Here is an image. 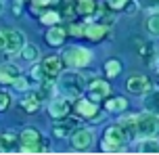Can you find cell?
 I'll return each mask as SVG.
<instances>
[{"label":"cell","instance_id":"cell-1","mask_svg":"<svg viewBox=\"0 0 159 155\" xmlns=\"http://www.w3.org/2000/svg\"><path fill=\"white\" fill-rule=\"evenodd\" d=\"M59 88L65 94H69L73 98H80L82 92L88 88L86 84V75H82L80 71H65L63 75H59Z\"/></svg>","mask_w":159,"mask_h":155},{"label":"cell","instance_id":"cell-2","mask_svg":"<svg viewBox=\"0 0 159 155\" xmlns=\"http://www.w3.org/2000/svg\"><path fill=\"white\" fill-rule=\"evenodd\" d=\"M61 59L65 61V65L71 67V69H84L86 65H90L92 52L84 46H67V48H63Z\"/></svg>","mask_w":159,"mask_h":155},{"label":"cell","instance_id":"cell-3","mask_svg":"<svg viewBox=\"0 0 159 155\" xmlns=\"http://www.w3.org/2000/svg\"><path fill=\"white\" fill-rule=\"evenodd\" d=\"M136 134L138 139H149V136H159V113L144 111L136 115Z\"/></svg>","mask_w":159,"mask_h":155},{"label":"cell","instance_id":"cell-4","mask_svg":"<svg viewBox=\"0 0 159 155\" xmlns=\"http://www.w3.org/2000/svg\"><path fill=\"white\" fill-rule=\"evenodd\" d=\"M19 140H21V147L19 151H23V153H38V151H48V145L44 147L42 143V134H40L36 128H27L19 134Z\"/></svg>","mask_w":159,"mask_h":155},{"label":"cell","instance_id":"cell-5","mask_svg":"<svg viewBox=\"0 0 159 155\" xmlns=\"http://www.w3.org/2000/svg\"><path fill=\"white\" fill-rule=\"evenodd\" d=\"M124 145H126V134L119 128V124L117 126H109L105 130V136H103V151L115 153V151H121Z\"/></svg>","mask_w":159,"mask_h":155},{"label":"cell","instance_id":"cell-6","mask_svg":"<svg viewBox=\"0 0 159 155\" xmlns=\"http://www.w3.org/2000/svg\"><path fill=\"white\" fill-rule=\"evenodd\" d=\"M7 48H4V52H7V57H15V55H19L21 52V48H23L25 44V34L19 32V30H7Z\"/></svg>","mask_w":159,"mask_h":155},{"label":"cell","instance_id":"cell-7","mask_svg":"<svg viewBox=\"0 0 159 155\" xmlns=\"http://www.w3.org/2000/svg\"><path fill=\"white\" fill-rule=\"evenodd\" d=\"M92 143H94V132L90 130V128H78V130H73V134H71L73 149H78V151H86Z\"/></svg>","mask_w":159,"mask_h":155},{"label":"cell","instance_id":"cell-8","mask_svg":"<svg viewBox=\"0 0 159 155\" xmlns=\"http://www.w3.org/2000/svg\"><path fill=\"white\" fill-rule=\"evenodd\" d=\"M40 65L44 69V75H46V80H55L61 75L63 71V61L61 57H55V55H50V57H44L40 61Z\"/></svg>","mask_w":159,"mask_h":155},{"label":"cell","instance_id":"cell-9","mask_svg":"<svg viewBox=\"0 0 159 155\" xmlns=\"http://www.w3.org/2000/svg\"><path fill=\"white\" fill-rule=\"evenodd\" d=\"M126 88H128V92L140 97V94H147L151 90V80L147 75H132V78H128Z\"/></svg>","mask_w":159,"mask_h":155},{"label":"cell","instance_id":"cell-10","mask_svg":"<svg viewBox=\"0 0 159 155\" xmlns=\"http://www.w3.org/2000/svg\"><path fill=\"white\" fill-rule=\"evenodd\" d=\"M48 113L52 120H63L69 115V101L67 98H50L48 105Z\"/></svg>","mask_w":159,"mask_h":155},{"label":"cell","instance_id":"cell-11","mask_svg":"<svg viewBox=\"0 0 159 155\" xmlns=\"http://www.w3.org/2000/svg\"><path fill=\"white\" fill-rule=\"evenodd\" d=\"M88 90H90V97L94 98V101L107 97V94L111 92L109 84H107L105 80H98V78H92V80H90V84H88Z\"/></svg>","mask_w":159,"mask_h":155},{"label":"cell","instance_id":"cell-12","mask_svg":"<svg viewBox=\"0 0 159 155\" xmlns=\"http://www.w3.org/2000/svg\"><path fill=\"white\" fill-rule=\"evenodd\" d=\"M75 111H78L80 117L94 120V117H96V111H98V107H96L92 101H88V98H78V103H75Z\"/></svg>","mask_w":159,"mask_h":155},{"label":"cell","instance_id":"cell-13","mask_svg":"<svg viewBox=\"0 0 159 155\" xmlns=\"http://www.w3.org/2000/svg\"><path fill=\"white\" fill-rule=\"evenodd\" d=\"M21 147V140L17 136L15 132H4V134H0V151H4V153H13L17 149Z\"/></svg>","mask_w":159,"mask_h":155},{"label":"cell","instance_id":"cell-14","mask_svg":"<svg viewBox=\"0 0 159 155\" xmlns=\"http://www.w3.org/2000/svg\"><path fill=\"white\" fill-rule=\"evenodd\" d=\"M21 75V69L13 63H0V82L2 84H13Z\"/></svg>","mask_w":159,"mask_h":155},{"label":"cell","instance_id":"cell-15","mask_svg":"<svg viewBox=\"0 0 159 155\" xmlns=\"http://www.w3.org/2000/svg\"><path fill=\"white\" fill-rule=\"evenodd\" d=\"M107 32H109V27L96 21V23H86L84 36H86V38H90V40H94V42H98V40H103L105 36H107Z\"/></svg>","mask_w":159,"mask_h":155},{"label":"cell","instance_id":"cell-16","mask_svg":"<svg viewBox=\"0 0 159 155\" xmlns=\"http://www.w3.org/2000/svg\"><path fill=\"white\" fill-rule=\"evenodd\" d=\"M117 124H119V128L124 130V134H126V140H136L138 139V134H136V115H126V117H121Z\"/></svg>","mask_w":159,"mask_h":155},{"label":"cell","instance_id":"cell-17","mask_svg":"<svg viewBox=\"0 0 159 155\" xmlns=\"http://www.w3.org/2000/svg\"><path fill=\"white\" fill-rule=\"evenodd\" d=\"M144 30L151 38H159V11L151 8V13L144 17Z\"/></svg>","mask_w":159,"mask_h":155},{"label":"cell","instance_id":"cell-18","mask_svg":"<svg viewBox=\"0 0 159 155\" xmlns=\"http://www.w3.org/2000/svg\"><path fill=\"white\" fill-rule=\"evenodd\" d=\"M65 36H67V32H65V27H61V25H50V30L46 32V42L50 44V46H61L65 42Z\"/></svg>","mask_w":159,"mask_h":155},{"label":"cell","instance_id":"cell-19","mask_svg":"<svg viewBox=\"0 0 159 155\" xmlns=\"http://www.w3.org/2000/svg\"><path fill=\"white\" fill-rule=\"evenodd\" d=\"M55 92H57V84L52 80H42V84L38 86L36 90V97L40 101H50V98H55Z\"/></svg>","mask_w":159,"mask_h":155},{"label":"cell","instance_id":"cell-20","mask_svg":"<svg viewBox=\"0 0 159 155\" xmlns=\"http://www.w3.org/2000/svg\"><path fill=\"white\" fill-rule=\"evenodd\" d=\"M138 151H140V153H159V140L155 139V136L140 139V143H138Z\"/></svg>","mask_w":159,"mask_h":155},{"label":"cell","instance_id":"cell-21","mask_svg":"<svg viewBox=\"0 0 159 155\" xmlns=\"http://www.w3.org/2000/svg\"><path fill=\"white\" fill-rule=\"evenodd\" d=\"M96 8L98 7L94 0H75V13H80V15H92Z\"/></svg>","mask_w":159,"mask_h":155},{"label":"cell","instance_id":"cell-22","mask_svg":"<svg viewBox=\"0 0 159 155\" xmlns=\"http://www.w3.org/2000/svg\"><path fill=\"white\" fill-rule=\"evenodd\" d=\"M128 107V101L124 97H115V98H109V101H107V105H105V109H107V111H115V113H119V111H124V109H126Z\"/></svg>","mask_w":159,"mask_h":155},{"label":"cell","instance_id":"cell-23","mask_svg":"<svg viewBox=\"0 0 159 155\" xmlns=\"http://www.w3.org/2000/svg\"><path fill=\"white\" fill-rule=\"evenodd\" d=\"M19 55H21L25 61L34 63V61H38V59H40V50H38V46H34V44H25Z\"/></svg>","mask_w":159,"mask_h":155},{"label":"cell","instance_id":"cell-24","mask_svg":"<svg viewBox=\"0 0 159 155\" xmlns=\"http://www.w3.org/2000/svg\"><path fill=\"white\" fill-rule=\"evenodd\" d=\"M21 105H23V109L27 113H36L38 107H40V98L36 97V94H30V97H25L23 101H21Z\"/></svg>","mask_w":159,"mask_h":155},{"label":"cell","instance_id":"cell-25","mask_svg":"<svg viewBox=\"0 0 159 155\" xmlns=\"http://www.w3.org/2000/svg\"><path fill=\"white\" fill-rule=\"evenodd\" d=\"M105 74L109 75V78L119 75V74H121V63H119L117 59H109V61L105 63Z\"/></svg>","mask_w":159,"mask_h":155},{"label":"cell","instance_id":"cell-26","mask_svg":"<svg viewBox=\"0 0 159 155\" xmlns=\"http://www.w3.org/2000/svg\"><path fill=\"white\" fill-rule=\"evenodd\" d=\"M144 105H147V109H149V111L159 113V92H151L149 97L144 98Z\"/></svg>","mask_w":159,"mask_h":155},{"label":"cell","instance_id":"cell-27","mask_svg":"<svg viewBox=\"0 0 159 155\" xmlns=\"http://www.w3.org/2000/svg\"><path fill=\"white\" fill-rule=\"evenodd\" d=\"M30 78L36 82H42V80H46V75H44V69H42V65L40 63H36L34 61V67L30 69Z\"/></svg>","mask_w":159,"mask_h":155},{"label":"cell","instance_id":"cell-28","mask_svg":"<svg viewBox=\"0 0 159 155\" xmlns=\"http://www.w3.org/2000/svg\"><path fill=\"white\" fill-rule=\"evenodd\" d=\"M59 21H61V15L57 11H48V13L42 15V23H46V25H57Z\"/></svg>","mask_w":159,"mask_h":155},{"label":"cell","instance_id":"cell-29","mask_svg":"<svg viewBox=\"0 0 159 155\" xmlns=\"http://www.w3.org/2000/svg\"><path fill=\"white\" fill-rule=\"evenodd\" d=\"M8 105H11V94L7 90H0V111H4Z\"/></svg>","mask_w":159,"mask_h":155},{"label":"cell","instance_id":"cell-30","mask_svg":"<svg viewBox=\"0 0 159 155\" xmlns=\"http://www.w3.org/2000/svg\"><path fill=\"white\" fill-rule=\"evenodd\" d=\"M126 4H128V0H107L109 11H119V8H124Z\"/></svg>","mask_w":159,"mask_h":155},{"label":"cell","instance_id":"cell-31","mask_svg":"<svg viewBox=\"0 0 159 155\" xmlns=\"http://www.w3.org/2000/svg\"><path fill=\"white\" fill-rule=\"evenodd\" d=\"M140 4H144L147 8H159V0H138Z\"/></svg>","mask_w":159,"mask_h":155},{"label":"cell","instance_id":"cell-32","mask_svg":"<svg viewBox=\"0 0 159 155\" xmlns=\"http://www.w3.org/2000/svg\"><path fill=\"white\" fill-rule=\"evenodd\" d=\"M13 86H15V88H19V90H25V88H27V82H25L23 78L19 75V78H17V80L13 82Z\"/></svg>","mask_w":159,"mask_h":155},{"label":"cell","instance_id":"cell-33","mask_svg":"<svg viewBox=\"0 0 159 155\" xmlns=\"http://www.w3.org/2000/svg\"><path fill=\"white\" fill-rule=\"evenodd\" d=\"M52 130H55V134H57V136H65V134H67V128H65L63 124H57V126L52 128Z\"/></svg>","mask_w":159,"mask_h":155},{"label":"cell","instance_id":"cell-34","mask_svg":"<svg viewBox=\"0 0 159 155\" xmlns=\"http://www.w3.org/2000/svg\"><path fill=\"white\" fill-rule=\"evenodd\" d=\"M84 30H86V25H73L71 34L73 36H84Z\"/></svg>","mask_w":159,"mask_h":155},{"label":"cell","instance_id":"cell-35","mask_svg":"<svg viewBox=\"0 0 159 155\" xmlns=\"http://www.w3.org/2000/svg\"><path fill=\"white\" fill-rule=\"evenodd\" d=\"M126 11L130 13V15H134V13H136V2H130V0H128V4H126Z\"/></svg>","mask_w":159,"mask_h":155},{"label":"cell","instance_id":"cell-36","mask_svg":"<svg viewBox=\"0 0 159 155\" xmlns=\"http://www.w3.org/2000/svg\"><path fill=\"white\" fill-rule=\"evenodd\" d=\"M4 48H7V34L0 32V50H4Z\"/></svg>","mask_w":159,"mask_h":155},{"label":"cell","instance_id":"cell-37","mask_svg":"<svg viewBox=\"0 0 159 155\" xmlns=\"http://www.w3.org/2000/svg\"><path fill=\"white\" fill-rule=\"evenodd\" d=\"M2 8H4V2H2V0H0V13H2Z\"/></svg>","mask_w":159,"mask_h":155},{"label":"cell","instance_id":"cell-38","mask_svg":"<svg viewBox=\"0 0 159 155\" xmlns=\"http://www.w3.org/2000/svg\"><path fill=\"white\" fill-rule=\"evenodd\" d=\"M155 69H157V71H159V59H157V63H155Z\"/></svg>","mask_w":159,"mask_h":155}]
</instances>
